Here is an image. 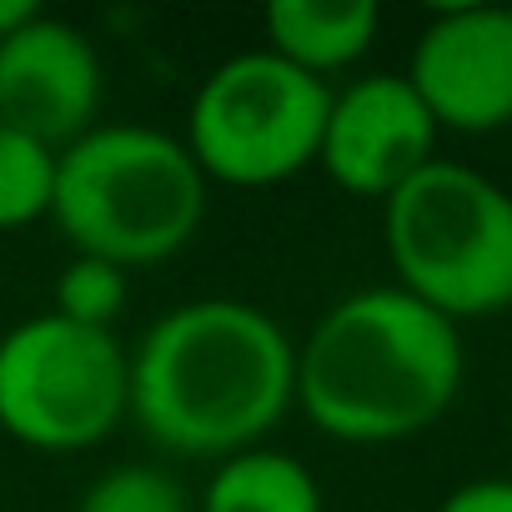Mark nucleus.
<instances>
[{
  "label": "nucleus",
  "mask_w": 512,
  "mask_h": 512,
  "mask_svg": "<svg viewBox=\"0 0 512 512\" xmlns=\"http://www.w3.org/2000/svg\"><path fill=\"white\" fill-rule=\"evenodd\" d=\"M206 186L181 136L116 121L61 151L51 221L76 256H101L121 272L156 267L196 241Z\"/></svg>",
  "instance_id": "7ed1b4c3"
},
{
  "label": "nucleus",
  "mask_w": 512,
  "mask_h": 512,
  "mask_svg": "<svg viewBox=\"0 0 512 512\" xmlns=\"http://www.w3.org/2000/svg\"><path fill=\"white\" fill-rule=\"evenodd\" d=\"M412 91L437 131L487 136L512 126V11L507 6H442L427 16L412 66Z\"/></svg>",
  "instance_id": "6e6552de"
},
{
  "label": "nucleus",
  "mask_w": 512,
  "mask_h": 512,
  "mask_svg": "<svg viewBox=\"0 0 512 512\" xmlns=\"http://www.w3.org/2000/svg\"><path fill=\"white\" fill-rule=\"evenodd\" d=\"M382 241L402 292L447 322L512 307V191L462 161L422 166L382 201Z\"/></svg>",
  "instance_id": "20e7f679"
},
{
  "label": "nucleus",
  "mask_w": 512,
  "mask_h": 512,
  "mask_svg": "<svg viewBox=\"0 0 512 512\" xmlns=\"http://www.w3.org/2000/svg\"><path fill=\"white\" fill-rule=\"evenodd\" d=\"M61 151L41 146L26 131L0 126V231H21L51 216Z\"/></svg>",
  "instance_id": "f8f14e48"
},
{
  "label": "nucleus",
  "mask_w": 512,
  "mask_h": 512,
  "mask_svg": "<svg viewBox=\"0 0 512 512\" xmlns=\"http://www.w3.org/2000/svg\"><path fill=\"white\" fill-rule=\"evenodd\" d=\"M457 322L412 292L362 287L297 342V407L337 442L382 447L427 432L462 392Z\"/></svg>",
  "instance_id": "f03ea898"
},
{
  "label": "nucleus",
  "mask_w": 512,
  "mask_h": 512,
  "mask_svg": "<svg viewBox=\"0 0 512 512\" xmlns=\"http://www.w3.org/2000/svg\"><path fill=\"white\" fill-rule=\"evenodd\" d=\"M437 512H512V477H472L452 487Z\"/></svg>",
  "instance_id": "2eb2a0df"
},
{
  "label": "nucleus",
  "mask_w": 512,
  "mask_h": 512,
  "mask_svg": "<svg viewBox=\"0 0 512 512\" xmlns=\"http://www.w3.org/2000/svg\"><path fill=\"white\" fill-rule=\"evenodd\" d=\"M377 26L382 11L372 0H272L262 11V46L312 81H327L372 51Z\"/></svg>",
  "instance_id": "9d476101"
},
{
  "label": "nucleus",
  "mask_w": 512,
  "mask_h": 512,
  "mask_svg": "<svg viewBox=\"0 0 512 512\" xmlns=\"http://www.w3.org/2000/svg\"><path fill=\"white\" fill-rule=\"evenodd\" d=\"M437 121L407 76L372 71L332 91L317 166L337 191L362 201H387L422 166L437 161Z\"/></svg>",
  "instance_id": "0eeeda50"
},
{
  "label": "nucleus",
  "mask_w": 512,
  "mask_h": 512,
  "mask_svg": "<svg viewBox=\"0 0 512 512\" xmlns=\"http://www.w3.org/2000/svg\"><path fill=\"white\" fill-rule=\"evenodd\" d=\"M297 407V342L236 297L171 307L131 347V417L176 457H236Z\"/></svg>",
  "instance_id": "f257e3e1"
},
{
  "label": "nucleus",
  "mask_w": 512,
  "mask_h": 512,
  "mask_svg": "<svg viewBox=\"0 0 512 512\" xmlns=\"http://www.w3.org/2000/svg\"><path fill=\"white\" fill-rule=\"evenodd\" d=\"M126 272L101 262V256H71L56 277V317L96 327V332H116V317L126 312Z\"/></svg>",
  "instance_id": "ddd939ff"
},
{
  "label": "nucleus",
  "mask_w": 512,
  "mask_h": 512,
  "mask_svg": "<svg viewBox=\"0 0 512 512\" xmlns=\"http://www.w3.org/2000/svg\"><path fill=\"white\" fill-rule=\"evenodd\" d=\"M201 512H327L312 467L282 447H246L216 462Z\"/></svg>",
  "instance_id": "9b49d317"
},
{
  "label": "nucleus",
  "mask_w": 512,
  "mask_h": 512,
  "mask_svg": "<svg viewBox=\"0 0 512 512\" xmlns=\"http://www.w3.org/2000/svg\"><path fill=\"white\" fill-rule=\"evenodd\" d=\"M101 96L106 71L81 26L36 11L16 36L0 41V126L66 151L96 131Z\"/></svg>",
  "instance_id": "1a4fd4ad"
},
{
  "label": "nucleus",
  "mask_w": 512,
  "mask_h": 512,
  "mask_svg": "<svg viewBox=\"0 0 512 512\" xmlns=\"http://www.w3.org/2000/svg\"><path fill=\"white\" fill-rule=\"evenodd\" d=\"M332 86L267 46L226 56L186 106V151L206 181L262 191L317 166Z\"/></svg>",
  "instance_id": "39448f33"
},
{
  "label": "nucleus",
  "mask_w": 512,
  "mask_h": 512,
  "mask_svg": "<svg viewBox=\"0 0 512 512\" xmlns=\"http://www.w3.org/2000/svg\"><path fill=\"white\" fill-rule=\"evenodd\" d=\"M36 16V6H31V0H0V41H6V36H16L26 21Z\"/></svg>",
  "instance_id": "dca6fc26"
},
{
  "label": "nucleus",
  "mask_w": 512,
  "mask_h": 512,
  "mask_svg": "<svg viewBox=\"0 0 512 512\" xmlns=\"http://www.w3.org/2000/svg\"><path fill=\"white\" fill-rule=\"evenodd\" d=\"M76 512H191V502L171 472L151 462H121L81 492Z\"/></svg>",
  "instance_id": "4468645a"
},
{
  "label": "nucleus",
  "mask_w": 512,
  "mask_h": 512,
  "mask_svg": "<svg viewBox=\"0 0 512 512\" xmlns=\"http://www.w3.org/2000/svg\"><path fill=\"white\" fill-rule=\"evenodd\" d=\"M131 417V352L116 332L26 317L0 337V432L31 452H91Z\"/></svg>",
  "instance_id": "423d86ee"
}]
</instances>
